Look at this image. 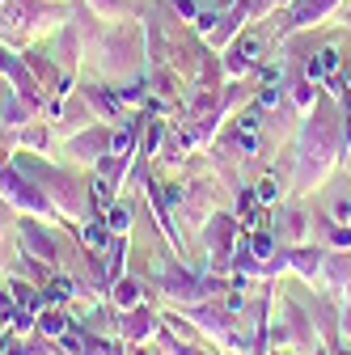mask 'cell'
<instances>
[{
	"label": "cell",
	"instance_id": "3957f363",
	"mask_svg": "<svg viewBox=\"0 0 351 355\" xmlns=\"http://www.w3.org/2000/svg\"><path fill=\"white\" fill-rule=\"evenodd\" d=\"M275 195H280V187H275V178H262V182H258V195H254V199H258V203H271Z\"/></svg>",
	"mask_w": 351,
	"mask_h": 355
},
{
	"label": "cell",
	"instance_id": "52a82bcc",
	"mask_svg": "<svg viewBox=\"0 0 351 355\" xmlns=\"http://www.w3.org/2000/svg\"><path fill=\"white\" fill-rule=\"evenodd\" d=\"M94 199H98V207H106V203H110V187L102 182V178L94 182Z\"/></svg>",
	"mask_w": 351,
	"mask_h": 355
},
{
	"label": "cell",
	"instance_id": "9c48e42d",
	"mask_svg": "<svg viewBox=\"0 0 351 355\" xmlns=\"http://www.w3.org/2000/svg\"><path fill=\"white\" fill-rule=\"evenodd\" d=\"M173 5H178V13H182V17H195V5H191V0H173Z\"/></svg>",
	"mask_w": 351,
	"mask_h": 355
},
{
	"label": "cell",
	"instance_id": "5b68a950",
	"mask_svg": "<svg viewBox=\"0 0 351 355\" xmlns=\"http://www.w3.org/2000/svg\"><path fill=\"white\" fill-rule=\"evenodd\" d=\"M13 300H17V304H22V309H34V304H38V296H34V292H30V288H22V284H17V288H13Z\"/></svg>",
	"mask_w": 351,
	"mask_h": 355
},
{
	"label": "cell",
	"instance_id": "7a4b0ae2",
	"mask_svg": "<svg viewBox=\"0 0 351 355\" xmlns=\"http://www.w3.org/2000/svg\"><path fill=\"white\" fill-rule=\"evenodd\" d=\"M258 51H262V42H258V38H241V47H237V68H241V64H254Z\"/></svg>",
	"mask_w": 351,
	"mask_h": 355
},
{
	"label": "cell",
	"instance_id": "ba28073f",
	"mask_svg": "<svg viewBox=\"0 0 351 355\" xmlns=\"http://www.w3.org/2000/svg\"><path fill=\"white\" fill-rule=\"evenodd\" d=\"M106 220H110V229H127V211H123V207H114Z\"/></svg>",
	"mask_w": 351,
	"mask_h": 355
},
{
	"label": "cell",
	"instance_id": "277c9868",
	"mask_svg": "<svg viewBox=\"0 0 351 355\" xmlns=\"http://www.w3.org/2000/svg\"><path fill=\"white\" fill-rule=\"evenodd\" d=\"M47 296H51V300H68V296H72V284H68V279H55V284L47 288Z\"/></svg>",
	"mask_w": 351,
	"mask_h": 355
},
{
	"label": "cell",
	"instance_id": "6da1fadb",
	"mask_svg": "<svg viewBox=\"0 0 351 355\" xmlns=\"http://www.w3.org/2000/svg\"><path fill=\"white\" fill-rule=\"evenodd\" d=\"M339 64H343V55H339L334 47H322V51L309 60V80H330V76H339Z\"/></svg>",
	"mask_w": 351,
	"mask_h": 355
},
{
	"label": "cell",
	"instance_id": "8992f818",
	"mask_svg": "<svg viewBox=\"0 0 351 355\" xmlns=\"http://www.w3.org/2000/svg\"><path fill=\"white\" fill-rule=\"evenodd\" d=\"M42 330H47V334H60V330H64V318H60V313H47V318H42Z\"/></svg>",
	"mask_w": 351,
	"mask_h": 355
},
{
	"label": "cell",
	"instance_id": "30bf717a",
	"mask_svg": "<svg viewBox=\"0 0 351 355\" xmlns=\"http://www.w3.org/2000/svg\"><path fill=\"white\" fill-rule=\"evenodd\" d=\"M343 85L351 89V60H347V68H343Z\"/></svg>",
	"mask_w": 351,
	"mask_h": 355
}]
</instances>
